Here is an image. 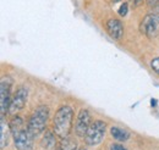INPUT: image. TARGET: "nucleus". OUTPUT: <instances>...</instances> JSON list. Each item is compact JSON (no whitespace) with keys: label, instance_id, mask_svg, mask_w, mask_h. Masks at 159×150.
Masks as SVG:
<instances>
[{"label":"nucleus","instance_id":"obj_1","mask_svg":"<svg viewBox=\"0 0 159 150\" xmlns=\"http://www.w3.org/2000/svg\"><path fill=\"white\" fill-rule=\"evenodd\" d=\"M74 122V110L69 105H62L55 113L53 118V132L60 139H65L70 135Z\"/></svg>","mask_w":159,"mask_h":150},{"label":"nucleus","instance_id":"obj_2","mask_svg":"<svg viewBox=\"0 0 159 150\" xmlns=\"http://www.w3.org/2000/svg\"><path fill=\"white\" fill-rule=\"evenodd\" d=\"M48 118H49V108L47 105L38 106L28 120V123H27L28 132L33 137H38L45 130Z\"/></svg>","mask_w":159,"mask_h":150},{"label":"nucleus","instance_id":"obj_3","mask_svg":"<svg viewBox=\"0 0 159 150\" xmlns=\"http://www.w3.org/2000/svg\"><path fill=\"white\" fill-rule=\"evenodd\" d=\"M139 32L149 39L159 36V11L146 15L139 23Z\"/></svg>","mask_w":159,"mask_h":150},{"label":"nucleus","instance_id":"obj_4","mask_svg":"<svg viewBox=\"0 0 159 150\" xmlns=\"http://www.w3.org/2000/svg\"><path fill=\"white\" fill-rule=\"evenodd\" d=\"M105 127H107L105 122L100 120H96L94 122H92L84 135V143L89 147H96L102 143L105 134Z\"/></svg>","mask_w":159,"mask_h":150},{"label":"nucleus","instance_id":"obj_5","mask_svg":"<svg viewBox=\"0 0 159 150\" xmlns=\"http://www.w3.org/2000/svg\"><path fill=\"white\" fill-rule=\"evenodd\" d=\"M11 88H12V79L10 77H2L1 83H0V111H1V117L5 116V113H9V106L11 101Z\"/></svg>","mask_w":159,"mask_h":150},{"label":"nucleus","instance_id":"obj_6","mask_svg":"<svg viewBox=\"0 0 159 150\" xmlns=\"http://www.w3.org/2000/svg\"><path fill=\"white\" fill-rule=\"evenodd\" d=\"M27 96H28L27 88L26 87H20L11 98L10 106H9V113H7L15 116L19 111H21L25 108L26 103H27Z\"/></svg>","mask_w":159,"mask_h":150},{"label":"nucleus","instance_id":"obj_7","mask_svg":"<svg viewBox=\"0 0 159 150\" xmlns=\"http://www.w3.org/2000/svg\"><path fill=\"white\" fill-rule=\"evenodd\" d=\"M91 113L87 109H81L75 122V133L80 138H84L86 133L91 126Z\"/></svg>","mask_w":159,"mask_h":150},{"label":"nucleus","instance_id":"obj_8","mask_svg":"<svg viewBox=\"0 0 159 150\" xmlns=\"http://www.w3.org/2000/svg\"><path fill=\"white\" fill-rule=\"evenodd\" d=\"M14 137V143L17 150H32L33 149V135L28 132V130H22L15 134Z\"/></svg>","mask_w":159,"mask_h":150},{"label":"nucleus","instance_id":"obj_9","mask_svg":"<svg viewBox=\"0 0 159 150\" xmlns=\"http://www.w3.org/2000/svg\"><path fill=\"white\" fill-rule=\"evenodd\" d=\"M105 29L114 40H120L124 36V26L120 20L109 19L105 22Z\"/></svg>","mask_w":159,"mask_h":150},{"label":"nucleus","instance_id":"obj_10","mask_svg":"<svg viewBox=\"0 0 159 150\" xmlns=\"http://www.w3.org/2000/svg\"><path fill=\"white\" fill-rule=\"evenodd\" d=\"M0 132H1V140H0V148L4 149L7 143H9V137H10V126L5 122L4 117H1V127H0Z\"/></svg>","mask_w":159,"mask_h":150},{"label":"nucleus","instance_id":"obj_11","mask_svg":"<svg viewBox=\"0 0 159 150\" xmlns=\"http://www.w3.org/2000/svg\"><path fill=\"white\" fill-rule=\"evenodd\" d=\"M110 133H111V137L114 139L119 140V142H125V140H127L130 138V133L129 132L120 128V127H116V126L110 128Z\"/></svg>","mask_w":159,"mask_h":150},{"label":"nucleus","instance_id":"obj_12","mask_svg":"<svg viewBox=\"0 0 159 150\" xmlns=\"http://www.w3.org/2000/svg\"><path fill=\"white\" fill-rule=\"evenodd\" d=\"M9 126H10L11 134H15V133H17V132L25 130V122H23V120L21 118L20 116H14L12 120L10 121Z\"/></svg>","mask_w":159,"mask_h":150},{"label":"nucleus","instance_id":"obj_13","mask_svg":"<svg viewBox=\"0 0 159 150\" xmlns=\"http://www.w3.org/2000/svg\"><path fill=\"white\" fill-rule=\"evenodd\" d=\"M60 150H77V143L71 139V138H65V139H61V143H60Z\"/></svg>","mask_w":159,"mask_h":150},{"label":"nucleus","instance_id":"obj_14","mask_svg":"<svg viewBox=\"0 0 159 150\" xmlns=\"http://www.w3.org/2000/svg\"><path fill=\"white\" fill-rule=\"evenodd\" d=\"M54 143H55V139H54V137H53L52 133L47 134V137L43 139V145H45L44 148H52L54 145Z\"/></svg>","mask_w":159,"mask_h":150},{"label":"nucleus","instance_id":"obj_15","mask_svg":"<svg viewBox=\"0 0 159 150\" xmlns=\"http://www.w3.org/2000/svg\"><path fill=\"white\" fill-rule=\"evenodd\" d=\"M151 68H152L157 75H159V57H156V59H153V60L151 61Z\"/></svg>","mask_w":159,"mask_h":150},{"label":"nucleus","instance_id":"obj_16","mask_svg":"<svg viewBox=\"0 0 159 150\" xmlns=\"http://www.w3.org/2000/svg\"><path fill=\"white\" fill-rule=\"evenodd\" d=\"M127 11H129V4H127V2H124V4L120 6L119 15H120V16H126Z\"/></svg>","mask_w":159,"mask_h":150},{"label":"nucleus","instance_id":"obj_17","mask_svg":"<svg viewBox=\"0 0 159 150\" xmlns=\"http://www.w3.org/2000/svg\"><path fill=\"white\" fill-rule=\"evenodd\" d=\"M146 1H147L148 7H153V9L159 7V0H146Z\"/></svg>","mask_w":159,"mask_h":150},{"label":"nucleus","instance_id":"obj_18","mask_svg":"<svg viewBox=\"0 0 159 150\" xmlns=\"http://www.w3.org/2000/svg\"><path fill=\"white\" fill-rule=\"evenodd\" d=\"M110 150H127L125 147H122V145H120V144H113L111 147H110Z\"/></svg>","mask_w":159,"mask_h":150},{"label":"nucleus","instance_id":"obj_19","mask_svg":"<svg viewBox=\"0 0 159 150\" xmlns=\"http://www.w3.org/2000/svg\"><path fill=\"white\" fill-rule=\"evenodd\" d=\"M143 1H144V0H131V4H132L134 7H136V6H139Z\"/></svg>","mask_w":159,"mask_h":150},{"label":"nucleus","instance_id":"obj_20","mask_svg":"<svg viewBox=\"0 0 159 150\" xmlns=\"http://www.w3.org/2000/svg\"><path fill=\"white\" fill-rule=\"evenodd\" d=\"M113 2H118V1H120V0H111Z\"/></svg>","mask_w":159,"mask_h":150},{"label":"nucleus","instance_id":"obj_21","mask_svg":"<svg viewBox=\"0 0 159 150\" xmlns=\"http://www.w3.org/2000/svg\"><path fill=\"white\" fill-rule=\"evenodd\" d=\"M80 150H83V149H80Z\"/></svg>","mask_w":159,"mask_h":150},{"label":"nucleus","instance_id":"obj_22","mask_svg":"<svg viewBox=\"0 0 159 150\" xmlns=\"http://www.w3.org/2000/svg\"><path fill=\"white\" fill-rule=\"evenodd\" d=\"M58 150H60V149H58Z\"/></svg>","mask_w":159,"mask_h":150}]
</instances>
